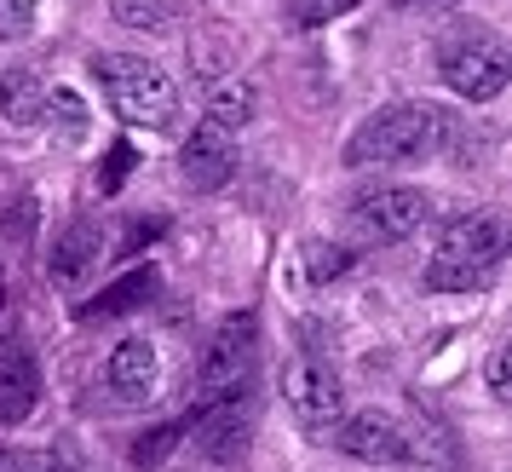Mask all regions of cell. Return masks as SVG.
Segmentation results:
<instances>
[{
    "label": "cell",
    "instance_id": "cell-14",
    "mask_svg": "<svg viewBox=\"0 0 512 472\" xmlns=\"http://www.w3.org/2000/svg\"><path fill=\"white\" fill-rule=\"evenodd\" d=\"M47 116V93L29 70H6L0 75V121L6 127H35Z\"/></svg>",
    "mask_w": 512,
    "mask_h": 472
},
{
    "label": "cell",
    "instance_id": "cell-10",
    "mask_svg": "<svg viewBox=\"0 0 512 472\" xmlns=\"http://www.w3.org/2000/svg\"><path fill=\"white\" fill-rule=\"evenodd\" d=\"M110 386H116L121 403H144L156 398V386H162V357L150 340H121L116 352H110Z\"/></svg>",
    "mask_w": 512,
    "mask_h": 472
},
{
    "label": "cell",
    "instance_id": "cell-9",
    "mask_svg": "<svg viewBox=\"0 0 512 472\" xmlns=\"http://www.w3.org/2000/svg\"><path fill=\"white\" fill-rule=\"evenodd\" d=\"M190 190H219L236 173V144L231 133H213V127H196L185 144V162H179Z\"/></svg>",
    "mask_w": 512,
    "mask_h": 472
},
{
    "label": "cell",
    "instance_id": "cell-21",
    "mask_svg": "<svg viewBox=\"0 0 512 472\" xmlns=\"http://www.w3.org/2000/svg\"><path fill=\"white\" fill-rule=\"evenodd\" d=\"M133 167H139V150H133L127 139H116V144H110V156H104V173H98V190H104V196H116V190H121V179H127Z\"/></svg>",
    "mask_w": 512,
    "mask_h": 472
},
{
    "label": "cell",
    "instance_id": "cell-26",
    "mask_svg": "<svg viewBox=\"0 0 512 472\" xmlns=\"http://www.w3.org/2000/svg\"><path fill=\"white\" fill-rule=\"evenodd\" d=\"M403 12H432V6H455V0H397Z\"/></svg>",
    "mask_w": 512,
    "mask_h": 472
},
{
    "label": "cell",
    "instance_id": "cell-7",
    "mask_svg": "<svg viewBox=\"0 0 512 472\" xmlns=\"http://www.w3.org/2000/svg\"><path fill=\"white\" fill-rule=\"evenodd\" d=\"M432 219V196L420 185H380L351 202V231L369 242H409Z\"/></svg>",
    "mask_w": 512,
    "mask_h": 472
},
{
    "label": "cell",
    "instance_id": "cell-8",
    "mask_svg": "<svg viewBox=\"0 0 512 472\" xmlns=\"http://www.w3.org/2000/svg\"><path fill=\"white\" fill-rule=\"evenodd\" d=\"M334 438L346 455L357 461H380V467H397L403 461V421L380 415V409H357V415H340Z\"/></svg>",
    "mask_w": 512,
    "mask_h": 472
},
{
    "label": "cell",
    "instance_id": "cell-5",
    "mask_svg": "<svg viewBox=\"0 0 512 472\" xmlns=\"http://www.w3.org/2000/svg\"><path fill=\"white\" fill-rule=\"evenodd\" d=\"M254 369H259V323L248 311H242V317H225V323L213 329L202 363H196V392H202L196 409L254 392Z\"/></svg>",
    "mask_w": 512,
    "mask_h": 472
},
{
    "label": "cell",
    "instance_id": "cell-3",
    "mask_svg": "<svg viewBox=\"0 0 512 472\" xmlns=\"http://www.w3.org/2000/svg\"><path fill=\"white\" fill-rule=\"evenodd\" d=\"M507 254V219L501 213H466L438 236L432 260H426V288L432 294H472L489 283V271Z\"/></svg>",
    "mask_w": 512,
    "mask_h": 472
},
{
    "label": "cell",
    "instance_id": "cell-4",
    "mask_svg": "<svg viewBox=\"0 0 512 472\" xmlns=\"http://www.w3.org/2000/svg\"><path fill=\"white\" fill-rule=\"evenodd\" d=\"M438 75H443V87H449L455 98H466V104H489V98L507 93L512 52H507V41H501L495 29L466 24V29H455V35H443L438 41Z\"/></svg>",
    "mask_w": 512,
    "mask_h": 472
},
{
    "label": "cell",
    "instance_id": "cell-15",
    "mask_svg": "<svg viewBox=\"0 0 512 472\" xmlns=\"http://www.w3.org/2000/svg\"><path fill=\"white\" fill-rule=\"evenodd\" d=\"M150 294H156V271L144 265V271H133V277L110 283L98 300H87V306H81V317H87V323H93V317H127V311L150 306Z\"/></svg>",
    "mask_w": 512,
    "mask_h": 472
},
{
    "label": "cell",
    "instance_id": "cell-18",
    "mask_svg": "<svg viewBox=\"0 0 512 472\" xmlns=\"http://www.w3.org/2000/svg\"><path fill=\"white\" fill-rule=\"evenodd\" d=\"M351 6H363V0H288V24L323 29V24H334V18H346Z\"/></svg>",
    "mask_w": 512,
    "mask_h": 472
},
{
    "label": "cell",
    "instance_id": "cell-1",
    "mask_svg": "<svg viewBox=\"0 0 512 472\" xmlns=\"http://www.w3.org/2000/svg\"><path fill=\"white\" fill-rule=\"evenodd\" d=\"M449 116H443L438 104H386V110H374L357 133L346 139V167H392V162H426V156H438L443 144H449Z\"/></svg>",
    "mask_w": 512,
    "mask_h": 472
},
{
    "label": "cell",
    "instance_id": "cell-2",
    "mask_svg": "<svg viewBox=\"0 0 512 472\" xmlns=\"http://www.w3.org/2000/svg\"><path fill=\"white\" fill-rule=\"evenodd\" d=\"M87 70H93V81L110 98V110L127 127H150V133L179 127V87H173V75L162 64L133 58V52H93Z\"/></svg>",
    "mask_w": 512,
    "mask_h": 472
},
{
    "label": "cell",
    "instance_id": "cell-25",
    "mask_svg": "<svg viewBox=\"0 0 512 472\" xmlns=\"http://www.w3.org/2000/svg\"><path fill=\"white\" fill-rule=\"evenodd\" d=\"M507 363H512L507 346H501V352L489 357V392H495V398H507V392H512V386H507Z\"/></svg>",
    "mask_w": 512,
    "mask_h": 472
},
{
    "label": "cell",
    "instance_id": "cell-12",
    "mask_svg": "<svg viewBox=\"0 0 512 472\" xmlns=\"http://www.w3.org/2000/svg\"><path fill=\"white\" fill-rule=\"evenodd\" d=\"M98 254H104V231H98L93 219H75L70 231L52 242V254H47L52 283H81V277L98 265Z\"/></svg>",
    "mask_w": 512,
    "mask_h": 472
},
{
    "label": "cell",
    "instance_id": "cell-13",
    "mask_svg": "<svg viewBox=\"0 0 512 472\" xmlns=\"http://www.w3.org/2000/svg\"><path fill=\"white\" fill-rule=\"evenodd\" d=\"M403 461L420 472H461V449H455V438H449V426L438 421H409L403 426Z\"/></svg>",
    "mask_w": 512,
    "mask_h": 472
},
{
    "label": "cell",
    "instance_id": "cell-23",
    "mask_svg": "<svg viewBox=\"0 0 512 472\" xmlns=\"http://www.w3.org/2000/svg\"><path fill=\"white\" fill-rule=\"evenodd\" d=\"M35 29V0H0V41H24Z\"/></svg>",
    "mask_w": 512,
    "mask_h": 472
},
{
    "label": "cell",
    "instance_id": "cell-6",
    "mask_svg": "<svg viewBox=\"0 0 512 472\" xmlns=\"http://www.w3.org/2000/svg\"><path fill=\"white\" fill-rule=\"evenodd\" d=\"M282 403L300 421V432L328 438L340 426V415H346V386H340V375L328 369L323 357H294L282 369Z\"/></svg>",
    "mask_w": 512,
    "mask_h": 472
},
{
    "label": "cell",
    "instance_id": "cell-17",
    "mask_svg": "<svg viewBox=\"0 0 512 472\" xmlns=\"http://www.w3.org/2000/svg\"><path fill=\"white\" fill-rule=\"evenodd\" d=\"M110 18H116L121 29L173 35V29H179V0H110Z\"/></svg>",
    "mask_w": 512,
    "mask_h": 472
},
{
    "label": "cell",
    "instance_id": "cell-27",
    "mask_svg": "<svg viewBox=\"0 0 512 472\" xmlns=\"http://www.w3.org/2000/svg\"><path fill=\"white\" fill-rule=\"evenodd\" d=\"M0 311H6V265H0Z\"/></svg>",
    "mask_w": 512,
    "mask_h": 472
},
{
    "label": "cell",
    "instance_id": "cell-16",
    "mask_svg": "<svg viewBox=\"0 0 512 472\" xmlns=\"http://www.w3.org/2000/svg\"><path fill=\"white\" fill-rule=\"evenodd\" d=\"M259 110V93L248 87V81H231V87H219L208 104V116H202V127H213V133H231L236 139V127H248Z\"/></svg>",
    "mask_w": 512,
    "mask_h": 472
},
{
    "label": "cell",
    "instance_id": "cell-19",
    "mask_svg": "<svg viewBox=\"0 0 512 472\" xmlns=\"http://www.w3.org/2000/svg\"><path fill=\"white\" fill-rule=\"evenodd\" d=\"M305 271H311V283H334V277H346L351 271V248L311 242V248H305Z\"/></svg>",
    "mask_w": 512,
    "mask_h": 472
},
{
    "label": "cell",
    "instance_id": "cell-22",
    "mask_svg": "<svg viewBox=\"0 0 512 472\" xmlns=\"http://www.w3.org/2000/svg\"><path fill=\"white\" fill-rule=\"evenodd\" d=\"M41 121H58V133L75 139V133L87 127V110H81V98H75V93H52L47 98V116H41Z\"/></svg>",
    "mask_w": 512,
    "mask_h": 472
},
{
    "label": "cell",
    "instance_id": "cell-24",
    "mask_svg": "<svg viewBox=\"0 0 512 472\" xmlns=\"http://www.w3.org/2000/svg\"><path fill=\"white\" fill-rule=\"evenodd\" d=\"M29 225H35V196H18V202H12V219H6V213H0V231H6V242H29Z\"/></svg>",
    "mask_w": 512,
    "mask_h": 472
},
{
    "label": "cell",
    "instance_id": "cell-20",
    "mask_svg": "<svg viewBox=\"0 0 512 472\" xmlns=\"http://www.w3.org/2000/svg\"><path fill=\"white\" fill-rule=\"evenodd\" d=\"M185 432H190V421H167V426H156L150 438H139V444H133V461H139V467H156L162 455H173V449H179V438H185Z\"/></svg>",
    "mask_w": 512,
    "mask_h": 472
},
{
    "label": "cell",
    "instance_id": "cell-11",
    "mask_svg": "<svg viewBox=\"0 0 512 472\" xmlns=\"http://www.w3.org/2000/svg\"><path fill=\"white\" fill-rule=\"evenodd\" d=\"M41 403V369L24 346H6L0 352V426H18Z\"/></svg>",
    "mask_w": 512,
    "mask_h": 472
}]
</instances>
